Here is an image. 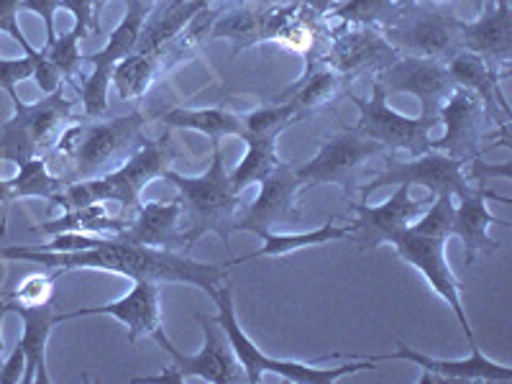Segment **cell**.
I'll list each match as a JSON object with an SVG mask.
<instances>
[{"label": "cell", "instance_id": "cell-15", "mask_svg": "<svg viewBox=\"0 0 512 384\" xmlns=\"http://www.w3.org/2000/svg\"><path fill=\"white\" fill-rule=\"evenodd\" d=\"M159 290L162 282L157 280H136L126 297L116 300V303L100 305V308H80L72 313H62L54 318V323H64L72 318H88V315H111V318L121 320L128 328V344H136L141 336H152L162 349H167L172 341L164 333L162 313H159Z\"/></svg>", "mask_w": 512, "mask_h": 384}, {"label": "cell", "instance_id": "cell-30", "mask_svg": "<svg viewBox=\"0 0 512 384\" xmlns=\"http://www.w3.org/2000/svg\"><path fill=\"white\" fill-rule=\"evenodd\" d=\"M131 218L126 216H111L105 203L98 205H85V208H72V210H64V216L57 218V221H49V223H41L36 231L41 236H57V233H67V231H75V233H90V236H118L123 228L128 226Z\"/></svg>", "mask_w": 512, "mask_h": 384}, {"label": "cell", "instance_id": "cell-9", "mask_svg": "<svg viewBox=\"0 0 512 384\" xmlns=\"http://www.w3.org/2000/svg\"><path fill=\"white\" fill-rule=\"evenodd\" d=\"M154 0H126V16L121 24L113 29L108 36L103 52L82 57V62L93 64V72L82 85H75L77 93L82 98V108H85V118H100L108 105V85H111V75L116 70V64L126 59L128 54H134L136 44H139L141 29H144L146 18L152 16Z\"/></svg>", "mask_w": 512, "mask_h": 384}, {"label": "cell", "instance_id": "cell-14", "mask_svg": "<svg viewBox=\"0 0 512 384\" xmlns=\"http://www.w3.org/2000/svg\"><path fill=\"white\" fill-rule=\"evenodd\" d=\"M333 29L336 34L318 62L328 64L344 82L364 75L377 77L379 72L387 70L392 62L402 57L379 29H354V26L351 29L333 26Z\"/></svg>", "mask_w": 512, "mask_h": 384}, {"label": "cell", "instance_id": "cell-1", "mask_svg": "<svg viewBox=\"0 0 512 384\" xmlns=\"http://www.w3.org/2000/svg\"><path fill=\"white\" fill-rule=\"evenodd\" d=\"M3 262H31L36 267L59 269H103V272L126 274L131 280H157V282H185L210 292L223 285L228 277V264L195 262L182 251L154 249L123 241L121 236H98L88 249L77 251H47L29 249V246H0Z\"/></svg>", "mask_w": 512, "mask_h": 384}, {"label": "cell", "instance_id": "cell-5", "mask_svg": "<svg viewBox=\"0 0 512 384\" xmlns=\"http://www.w3.org/2000/svg\"><path fill=\"white\" fill-rule=\"evenodd\" d=\"M164 180L180 190L182 216L187 218V228L180 233L182 246L192 249L195 241L205 233H216L223 244L231 241V223L239 216L241 192H236L228 180L226 164H223V149L213 141V162L203 177H182L175 169L164 172Z\"/></svg>", "mask_w": 512, "mask_h": 384}, {"label": "cell", "instance_id": "cell-50", "mask_svg": "<svg viewBox=\"0 0 512 384\" xmlns=\"http://www.w3.org/2000/svg\"><path fill=\"white\" fill-rule=\"evenodd\" d=\"M203 3H208V6H210V0H203ZM236 3H244V0H236Z\"/></svg>", "mask_w": 512, "mask_h": 384}, {"label": "cell", "instance_id": "cell-34", "mask_svg": "<svg viewBox=\"0 0 512 384\" xmlns=\"http://www.w3.org/2000/svg\"><path fill=\"white\" fill-rule=\"evenodd\" d=\"M351 236V223L349 226H336V221H328L326 226L315 228V231L308 233H287V236H274L272 231L259 233V239L264 241L262 249L251 251V254L241 256V259H231L226 262L228 267L241 262H251V259H259V256H282L290 254L295 249H303V246H318L326 244V241H336V239H349Z\"/></svg>", "mask_w": 512, "mask_h": 384}, {"label": "cell", "instance_id": "cell-2", "mask_svg": "<svg viewBox=\"0 0 512 384\" xmlns=\"http://www.w3.org/2000/svg\"><path fill=\"white\" fill-rule=\"evenodd\" d=\"M149 121L144 111H134L128 116L111 118V121H95L64 128L54 146L44 154L52 175L62 180V185L93 180V177L111 172L116 162L126 154L136 152L146 141L144 123Z\"/></svg>", "mask_w": 512, "mask_h": 384}, {"label": "cell", "instance_id": "cell-28", "mask_svg": "<svg viewBox=\"0 0 512 384\" xmlns=\"http://www.w3.org/2000/svg\"><path fill=\"white\" fill-rule=\"evenodd\" d=\"M62 180L52 175L47 159L34 157L29 162L21 164V172L11 180H0V205H3V221H0V239L6 236V223H8V210L11 203L18 198H44L54 203V198L62 190Z\"/></svg>", "mask_w": 512, "mask_h": 384}, {"label": "cell", "instance_id": "cell-36", "mask_svg": "<svg viewBox=\"0 0 512 384\" xmlns=\"http://www.w3.org/2000/svg\"><path fill=\"white\" fill-rule=\"evenodd\" d=\"M167 49L159 52H134L116 64L111 82L116 85L121 100H139L154 82V75L162 67V59Z\"/></svg>", "mask_w": 512, "mask_h": 384}, {"label": "cell", "instance_id": "cell-42", "mask_svg": "<svg viewBox=\"0 0 512 384\" xmlns=\"http://www.w3.org/2000/svg\"><path fill=\"white\" fill-rule=\"evenodd\" d=\"M21 8L44 18V24H47V44L44 47L54 44V39H57V34H54V13H57V8H62V0H24Z\"/></svg>", "mask_w": 512, "mask_h": 384}, {"label": "cell", "instance_id": "cell-4", "mask_svg": "<svg viewBox=\"0 0 512 384\" xmlns=\"http://www.w3.org/2000/svg\"><path fill=\"white\" fill-rule=\"evenodd\" d=\"M169 139H172V131L164 128V134L159 139H146L121 167L111 169V172H105L100 177H93V180L72 182V185L62 187L57 198H54V205L72 210L85 208V205L116 203L121 208V216L131 218L141 205V190L152 180L162 177L167 169H172L169 164L175 162L177 154L172 144H169Z\"/></svg>", "mask_w": 512, "mask_h": 384}, {"label": "cell", "instance_id": "cell-6", "mask_svg": "<svg viewBox=\"0 0 512 384\" xmlns=\"http://www.w3.org/2000/svg\"><path fill=\"white\" fill-rule=\"evenodd\" d=\"M210 297L216 300L218 305V326L226 333L228 344H231L233 354L239 359L241 369H244V377L249 384H259L267 372L277 374V377L287 379L292 384H331L336 379L346 377V374L361 372V369H374L377 361L369 356V359H349L344 361L341 367L333 369H315L310 364H303V361H282L272 359V356L264 354L259 346L251 341L244 333V328L239 326L236 320V310H233V290L231 285H218L216 290L210 292Z\"/></svg>", "mask_w": 512, "mask_h": 384}, {"label": "cell", "instance_id": "cell-33", "mask_svg": "<svg viewBox=\"0 0 512 384\" xmlns=\"http://www.w3.org/2000/svg\"><path fill=\"white\" fill-rule=\"evenodd\" d=\"M159 121L175 131V128H192L200 134L210 136L218 141L221 136H244V118L233 116L226 108H200V111H190V108H172V111L162 113Z\"/></svg>", "mask_w": 512, "mask_h": 384}, {"label": "cell", "instance_id": "cell-24", "mask_svg": "<svg viewBox=\"0 0 512 384\" xmlns=\"http://www.w3.org/2000/svg\"><path fill=\"white\" fill-rule=\"evenodd\" d=\"M487 198L510 203V200L500 198V195L484 190V187H469L464 195H459V205H454L451 233L459 236L461 244H464V262L469 267H472V262L479 254H492V251L500 249V241L489 236V226H510L507 221L489 213Z\"/></svg>", "mask_w": 512, "mask_h": 384}, {"label": "cell", "instance_id": "cell-20", "mask_svg": "<svg viewBox=\"0 0 512 384\" xmlns=\"http://www.w3.org/2000/svg\"><path fill=\"white\" fill-rule=\"evenodd\" d=\"M374 361H390V359H405L413 361L423 369V377L418 384H510L512 382V369L505 364H495V361L484 359L482 349L472 346V356L464 361H441L433 359V356H425L420 351H413L410 346L397 344V349L392 354L384 356H372Z\"/></svg>", "mask_w": 512, "mask_h": 384}, {"label": "cell", "instance_id": "cell-47", "mask_svg": "<svg viewBox=\"0 0 512 384\" xmlns=\"http://www.w3.org/2000/svg\"><path fill=\"white\" fill-rule=\"evenodd\" d=\"M105 3H108V0H93V13H95V18H98L100 8H103V6H105Z\"/></svg>", "mask_w": 512, "mask_h": 384}, {"label": "cell", "instance_id": "cell-29", "mask_svg": "<svg viewBox=\"0 0 512 384\" xmlns=\"http://www.w3.org/2000/svg\"><path fill=\"white\" fill-rule=\"evenodd\" d=\"M203 8H208V3H203V0H169L157 21H146L134 52H159V49H167Z\"/></svg>", "mask_w": 512, "mask_h": 384}, {"label": "cell", "instance_id": "cell-13", "mask_svg": "<svg viewBox=\"0 0 512 384\" xmlns=\"http://www.w3.org/2000/svg\"><path fill=\"white\" fill-rule=\"evenodd\" d=\"M374 80L382 85L384 93H410L420 100L423 113L420 116L438 123V111L446 103V98L454 93L459 85L448 72L446 62L423 57H408L402 54L397 62H392L387 70L379 72Z\"/></svg>", "mask_w": 512, "mask_h": 384}, {"label": "cell", "instance_id": "cell-7", "mask_svg": "<svg viewBox=\"0 0 512 384\" xmlns=\"http://www.w3.org/2000/svg\"><path fill=\"white\" fill-rule=\"evenodd\" d=\"M461 26L451 3L400 0L395 16L379 31L400 54L448 62L461 49Z\"/></svg>", "mask_w": 512, "mask_h": 384}, {"label": "cell", "instance_id": "cell-8", "mask_svg": "<svg viewBox=\"0 0 512 384\" xmlns=\"http://www.w3.org/2000/svg\"><path fill=\"white\" fill-rule=\"evenodd\" d=\"M16 113L6 123H0V162L21 164L34 157H44L59 139V128L72 116L70 98H64L62 85L54 93H47L39 103L29 105L11 93Z\"/></svg>", "mask_w": 512, "mask_h": 384}, {"label": "cell", "instance_id": "cell-45", "mask_svg": "<svg viewBox=\"0 0 512 384\" xmlns=\"http://www.w3.org/2000/svg\"><path fill=\"white\" fill-rule=\"evenodd\" d=\"M295 3H303L305 8H310V11L318 13V16H326V13L331 11L336 3H341V0H295Z\"/></svg>", "mask_w": 512, "mask_h": 384}, {"label": "cell", "instance_id": "cell-19", "mask_svg": "<svg viewBox=\"0 0 512 384\" xmlns=\"http://www.w3.org/2000/svg\"><path fill=\"white\" fill-rule=\"evenodd\" d=\"M438 121L446 126L441 139L431 141L428 149L448 154V157L461 159V162H474L482 154V121L484 108L474 93L464 88H456L448 95L446 103L438 111Z\"/></svg>", "mask_w": 512, "mask_h": 384}, {"label": "cell", "instance_id": "cell-32", "mask_svg": "<svg viewBox=\"0 0 512 384\" xmlns=\"http://www.w3.org/2000/svg\"><path fill=\"white\" fill-rule=\"evenodd\" d=\"M26 57L24 59H3L0 57V90H6L8 95L16 93V85L21 80L34 77L39 82L41 93H54L62 85V77L54 70V64L47 59L44 49H34L26 41L24 44Z\"/></svg>", "mask_w": 512, "mask_h": 384}, {"label": "cell", "instance_id": "cell-27", "mask_svg": "<svg viewBox=\"0 0 512 384\" xmlns=\"http://www.w3.org/2000/svg\"><path fill=\"white\" fill-rule=\"evenodd\" d=\"M272 6L274 3H269V0H249V3L244 0V3H239L231 11L218 13V18L210 26L208 39L233 41L231 57H239L244 49L264 41V31H267Z\"/></svg>", "mask_w": 512, "mask_h": 384}, {"label": "cell", "instance_id": "cell-12", "mask_svg": "<svg viewBox=\"0 0 512 384\" xmlns=\"http://www.w3.org/2000/svg\"><path fill=\"white\" fill-rule=\"evenodd\" d=\"M466 162L448 157V154L428 149V152L410 157L408 162H390L384 172L374 175L367 185H359L361 200H367L372 192L384 185H423L431 190V195H448L459 198L464 195L472 182L464 175Z\"/></svg>", "mask_w": 512, "mask_h": 384}, {"label": "cell", "instance_id": "cell-37", "mask_svg": "<svg viewBox=\"0 0 512 384\" xmlns=\"http://www.w3.org/2000/svg\"><path fill=\"white\" fill-rule=\"evenodd\" d=\"M397 6L400 0H341L326 13V21L338 29H382Z\"/></svg>", "mask_w": 512, "mask_h": 384}, {"label": "cell", "instance_id": "cell-43", "mask_svg": "<svg viewBox=\"0 0 512 384\" xmlns=\"http://www.w3.org/2000/svg\"><path fill=\"white\" fill-rule=\"evenodd\" d=\"M21 3H24V0H0V31L8 34L13 41H18V44L24 47L26 36L21 34L16 21V13L18 8H21Z\"/></svg>", "mask_w": 512, "mask_h": 384}, {"label": "cell", "instance_id": "cell-44", "mask_svg": "<svg viewBox=\"0 0 512 384\" xmlns=\"http://www.w3.org/2000/svg\"><path fill=\"white\" fill-rule=\"evenodd\" d=\"M24 367H26V356L24 351L13 349L11 356L6 359V364H0V384H21L24 379Z\"/></svg>", "mask_w": 512, "mask_h": 384}, {"label": "cell", "instance_id": "cell-46", "mask_svg": "<svg viewBox=\"0 0 512 384\" xmlns=\"http://www.w3.org/2000/svg\"><path fill=\"white\" fill-rule=\"evenodd\" d=\"M8 315V290H0V364H3V320Z\"/></svg>", "mask_w": 512, "mask_h": 384}, {"label": "cell", "instance_id": "cell-23", "mask_svg": "<svg viewBox=\"0 0 512 384\" xmlns=\"http://www.w3.org/2000/svg\"><path fill=\"white\" fill-rule=\"evenodd\" d=\"M446 67L459 88L477 95L484 108V118L497 123L502 136H510V105L502 93L505 80L479 54L464 52V49H459L454 57L448 59Z\"/></svg>", "mask_w": 512, "mask_h": 384}, {"label": "cell", "instance_id": "cell-10", "mask_svg": "<svg viewBox=\"0 0 512 384\" xmlns=\"http://www.w3.org/2000/svg\"><path fill=\"white\" fill-rule=\"evenodd\" d=\"M205 333V346L200 354L185 356L177 351L175 344H169L167 354L172 359V367L164 369L157 377H139L134 382H185V379H205L210 384H236L246 382L244 369L233 354L231 344H226V333L218 326L216 318L195 313Z\"/></svg>", "mask_w": 512, "mask_h": 384}, {"label": "cell", "instance_id": "cell-48", "mask_svg": "<svg viewBox=\"0 0 512 384\" xmlns=\"http://www.w3.org/2000/svg\"><path fill=\"white\" fill-rule=\"evenodd\" d=\"M474 3H477V8H479V11H482L484 3H487V0H474Z\"/></svg>", "mask_w": 512, "mask_h": 384}, {"label": "cell", "instance_id": "cell-49", "mask_svg": "<svg viewBox=\"0 0 512 384\" xmlns=\"http://www.w3.org/2000/svg\"><path fill=\"white\" fill-rule=\"evenodd\" d=\"M436 3H454V0H436Z\"/></svg>", "mask_w": 512, "mask_h": 384}, {"label": "cell", "instance_id": "cell-17", "mask_svg": "<svg viewBox=\"0 0 512 384\" xmlns=\"http://www.w3.org/2000/svg\"><path fill=\"white\" fill-rule=\"evenodd\" d=\"M333 29L326 21V16H318L303 3H274L272 13H269L267 31H264V41H277L280 47L290 49V52L308 57V62H318L326 54L328 44H331Z\"/></svg>", "mask_w": 512, "mask_h": 384}, {"label": "cell", "instance_id": "cell-3", "mask_svg": "<svg viewBox=\"0 0 512 384\" xmlns=\"http://www.w3.org/2000/svg\"><path fill=\"white\" fill-rule=\"evenodd\" d=\"M451 223H454V205L448 195H438L436 203H431V210L420 218L415 226H405L390 236V244L395 246L397 254L418 269L425 277V282L433 287L438 297L446 300V305L454 310L456 320L464 328L466 341L477 346L466 310L461 305V282L456 280L451 267L446 264V239L451 236Z\"/></svg>", "mask_w": 512, "mask_h": 384}, {"label": "cell", "instance_id": "cell-22", "mask_svg": "<svg viewBox=\"0 0 512 384\" xmlns=\"http://www.w3.org/2000/svg\"><path fill=\"white\" fill-rule=\"evenodd\" d=\"M461 49L479 54L507 82L512 62V8L510 0H495L479 21H464Z\"/></svg>", "mask_w": 512, "mask_h": 384}, {"label": "cell", "instance_id": "cell-11", "mask_svg": "<svg viewBox=\"0 0 512 384\" xmlns=\"http://www.w3.org/2000/svg\"><path fill=\"white\" fill-rule=\"evenodd\" d=\"M349 95L351 103H356L359 108V123H356V134L367 136V139L382 144V149H390V152H405L408 157H418V154L428 152V134L431 128L436 126L428 118H408L402 113L392 111L387 105V93L382 90L377 80L372 82V100H361L354 93Z\"/></svg>", "mask_w": 512, "mask_h": 384}, {"label": "cell", "instance_id": "cell-40", "mask_svg": "<svg viewBox=\"0 0 512 384\" xmlns=\"http://www.w3.org/2000/svg\"><path fill=\"white\" fill-rule=\"evenodd\" d=\"M59 274H64V272L54 269V274H39V272L29 274V277L21 282V287H18V290H11L13 297L26 305L49 303L54 295V285H57Z\"/></svg>", "mask_w": 512, "mask_h": 384}, {"label": "cell", "instance_id": "cell-26", "mask_svg": "<svg viewBox=\"0 0 512 384\" xmlns=\"http://www.w3.org/2000/svg\"><path fill=\"white\" fill-rule=\"evenodd\" d=\"M180 218H182V203L172 200V203H144L136 208L128 226L123 228L118 236L123 241L141 246H154V249H172L180 251Z\"/></svg>", "mask_w": 512, "mask_h": 384}, {"label": "cell", "instance_id": "cell-35", "mask_svg": "<svg viewBox=\"0 0 512 384\" xmlns=\"http://www.w3.org/2000/svg\"><path fill=\"white\" fill-rule=\"evenodd\" d=\"M277 139L280 134H249L244 136V141L249 144L246 149V157L241 159V164L233 169L228 180L236 192H241L244 187L254 185V182H262L264 177L272 172L280 157H277Z\"/></svg>", "mask_w": 512, "mask_h": 384}, {"label": "cell", "instance_id": "cell-39", "mask_svg": "<svg viewBox=\"0 0 512 384\" xmlns=\"http://www.w3.org/2000/svg\"><path fill=\"white\" fill-rule=\"evenodd\" d=\"M80 41L82 36L75 29L70 34H62L54 39V44L44 47L47 59L54 64V70L59 72L64 82H72L77 85V72L82 67V54H80Z\"/></svg>", "mask_w": 512, "mask_h": 384}, {"label": "cell", "instance_id": "cell-25", "mask_svg": "<svg viewBox=\"0 0 512 384\" xmlns=\"http://www.w3.org/2000/svg\"><path fill=\"white\" fill-rule=\"evenodd\" d=\"M8 313H16L18 318L24 320V336L18 338V349L24 351L26 356V367H24V384H34L49 382L47 374V341L52 328L57 326L52 308V300L49 303H39V305H26L21 300L13 297V292L8 290Z\"/></svg>", "mask_w": 512, "mask_h": 384}, {"label": "cell", "instance_id": "cell-31", "mask_svg": "<svg viewBox=\"0 0 512 384\" xmlns=\"http://www.w3.org/2000/svg\"><path fill=\"white\" fill-rule=\"evenodd\" d=\"M344 85L346 82L341 80V77L328 67V64L313 62L310 64L308 75L297 82L295 88L277 95L274 103H290L295 105L297 111L303 113V116H308V113H313L315 108H320V105H326L331 98H336Z\"/></svg>", "mask_w": 512, "mask_h": 384}, {"label": "cell", "instance_id": "cell-16", "mask_svg": "<svg viewBox=\"0 0 512 384\" xmlns=\"http://www.w3.org/2000/svg\"><path fill=\"white\" fill-rule=\"evenodd\" d=\"M379 152H382V144L356 134L354 128L351 131H338L336 136L323 141V146H320V152L315 154L313 162L303 164V167H295V175L297 180L308 187L341 185L346 190V195H351L349 172Z\"/></svg>", "mask_w": 512, "mask_h": 384}, {"label": "cell", "instance_id": "cell-18", "mask_svg": "<svg viewBox=\"0 0 512 384\" xmlns=\"http://www.w3.org/2000/svg\"><path fill=\"white\" fill-rule=\"evenodd\" d=\"M300 187H303V182L297 180L295 167H287V164L280 162L262 180V190H259L254 203L249 205V210L233 218L231 233L249 231L259 236L264 231H272L280 223L297 221L300 216L295 210V195Z\"/></svg>", "mask_w": 512, "mask_h": 384}, {"label": "cell", "instance_id": "cell-38", "mask_svg": "<svg viewBox=\"0 0 512 384\" xmlns=\"http://www.w3.org/2000/svg\"><path fill=\"white\" fill-rule=\"evenodd\" d=\"M300 118H305V116L297 111L295 105H290V103L267 105V108H259V111L249 113V116L244 118V136L282 134L287 126L297 123ZM244 136H241V139H244Z\"/></svg>", "mask_w": 512, "mask_h": 384}, {"label": "cell", "instance_id": "cell-41", "mask_svg": "<svg viewBox=\"0 0 512 384\" xmlns=\"http://www.w3.org/2000/svg\"><path fill=\"white\" fill-rule=\"evenodd\" d=\"M62 8L75 16V31L85 39L88 34H98V18L93 13V0H62Z\"/></svg>", "mask_w": 512, "mask_h": 384}, {"label": "cell", "instance_id": "cell-21", "mask_svg": "<svg viewBox=\"0 0 512 384\" xmlns=\"http://www.w3.org/2000/svg\"><path fill=\"white\" fill-rule=\"evenodd\" d=\"M425 205H431V200H413L410 198V185H397L395 195L384 205H367L364 200H356L351 208L356 213V221L351 223V236L354 246L359 251H372L379 244L390 239L392 233L408 226Z\"/></svg>", "mask_w": 512, "mask_h": 384}]
</instances>
